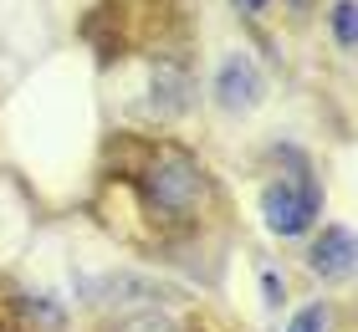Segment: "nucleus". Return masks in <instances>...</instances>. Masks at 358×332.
I'll list each match as a JSON object with an SVG mask.
<instances>
[{
    "instance_id": "nucleus-1",
    "label": "nucleus",
    "mask_w": 358,
    "mask_h": 332,
    "mask_svg": "<svg viewBox=\"0 0 358 332\" xmlns=\"http://www.w3.org/2000/svg\"><path fill=\"white\" fill-rule=\"evenodd\" d=\"M134 179H138L143 205H149L154 215H174V220L200 215L205 194H210L200 164H194L185 148H159V154L143 164V174H134Z\"/></svg>"
},
{
    "instance_id": "nucleus-2",
    "label": "nucleus",
    "mask_w": 358,
    "mask_h": 332,
    "mask_svg": "<svg viewBox=\"0 0 358 332\" xmlns=\"http://www.w3.org/2000/svg\"><path fill=\"white\" fill-rule=\"evenodd\" d=\"M317 210H322V194L317 185H307V179H297V185H271L262 194V215H266V225L276 230V236H302L307 225L317 220Z\"/></svg>"
},
{
    "instance_id": "nucleus-3",
    "label": "nucleus",
    "mask_w": 358,
    "mask_h": 332,
    "mask_svg": "<svg viewBox=\"0 0 358 332\" xmlns=\"http://www.w3.org/2000/svg\"><path fill=\"white\" fill-rule=\"evenodd\" d=\"M215 97H220V108L225 113H246L262 103V72H256V62L251 57H231L220 66V77H215Z\"/></svg>"
},
{
    "instance_id": "nucleus-4",
    "label": "nucleus",
    "mask_w": 358,
    "mask_h": 332,
    "mask_svg": "<svg viewBox=\"0 0 358 332\" xmlns=\"http://www.w3.org/2000/svg\"><path fill=\"white\" fill-rule=\"evenodd\" d=\"M307 266L322 276V281H343L348 271H353V236L343 225H328L317 236V245H313V256H307Z\"/></svg>"
},
{
    "instance_id": "nucleus-5",
    "label": "nucleus",
    "mask_w": 358,
    "mask_h": 332,
    "mask_svg": "<svg viewBox=\"0 0 358 332\" xmlns=\"http://www.w3.org/2000/svg\"><path fill=\"white\" fill-rule=\"evenodd\" d=\"M113 332H174V322L164 312H134V317H123Z\"/></svg>"
},
{
    "instance_id": "nucleus-6",
    "label": "nucleus",
    "mask_w": 358,
    "mask_h": 332,
    "mask_svg": "<svg viewBox=\"0 0 358 332\" xmlns=\"http://www.w3.org/2000/svg\"><path fill=\"white\" fill-rule=\"evenodd\" d=\"M328 317H333L328 302H313V307H302L297 317H292V327H287V332H328Z\"/></svg>"
},
{
    "instance_id": "nucleus-7",
    "label": "nucleus",
    "mask_w": 358,
    "mask_h": 332,
    "mask_svg": "<svg viewBox=\"0 0 358 332\" xmlns=\"http://www.w3.org/2000/svg\"><path fill=\"white\" fill-rule=\"evenodd\" d=\"M333 36H338V46H353V0H338L333 6Z\"/></svg>"
},
{
    "instance_id": "nucleus-8",
    "label": "nucleus",
    "mask_w": 358,
    "mask_h": 332,
    "mask_svg": "<svg viewBox=\"0 0 358 332\" xmlns=\"http://www.w3.org/2000/svg\"><path fill=\"white\" fill-rule=\"evenodd\" d=\"M0 332H21V307L6 287H0Z\"/></svg>"
},
{
    "instance_id": "nucleus-9",
    "label": "nucleus",
    "mask_w": 358,
    "mask_h": 332,
    "mask_svg": "<svg viewBox=\"0 0 358 332\" xmlns=\"http://www.w3.org/2000/svg\"><path fill=\"white\" fill-rule=\"evenodd\" d=\"M236 6H241V10H262L266 0H236Z\"/></svg>"
},
{
    "instance_id": "nucleus-10",
    "label": "nucleus",
    "mask_w": 358,
    "mask_h": 332,
    "mask_svg": "<svg viewBox=\"0 0 358 332\" xmlns=\"http://www.w3.org/2000/svg\"><path fill=\"white\" fill-rule=\"evenodd\" d=\"M287 6H292V10H313L317 0H287Z\"/></svg>"
}]
</instances>
